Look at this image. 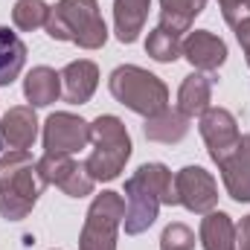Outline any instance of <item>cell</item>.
<instances>
[{
    "label": "cell",
    "mask_w": 250,
    "mask_h": 250,
    "mask_svg": "<svg viewBox=\"0 0 250 250\" xmlns=\"http://www.w3.org/2000/svg\"><path fill=\"white\" fill-rule=\"evenodd\" d=\"M204 9H207V0H160V26L184 35Z\"/></svg>",
    "instance_id": "44dd1931"
},
{
    "label": "cell",
    "mask_w": 250,
    "mask_h": 250,
    "mask_svg": "<svg viewBox=\"0 0 250 250\" xmlns=\"http://www.w3.org/2000/svg\"><path fill=\"white\" fill-rule=\"evenodd\" d=\"M0 148H3V137H0Z\"/></svg>",
    "instance_id": "f1b7e54d"
},
{
    "label": "cell",
    "mask_w": 250,
    "mask_h": 250,
    "mask_svg": "<svg viewBox=\"0 0 250 250\" xmlns=\"http://www.w3.org/2000/svg\"><path fill=\"white\" fill-rule=\"evenodd\" d=\"M146 53H148L154 62L172 64V62L181 59V53H184V41H181L178 32H172V29H166V26L157 23V26L148 32V38H146Z\"/></svg>",
    "instance_id": "7402d4cb"
},
{
    "label": "cell",
    "mask_w": 250,
    "mask_h": 250,
    "mask_svg": "<svg viewBox=\"0 0 250 250\" xmlns=\"http://www.w3.org/2000/svg\"><path fill=\"white\" fill-rule=\"evenodd\" d=\"M0 137L12 151H26L32 148L38 137V117L32 105H15L3 114L0 120Z\"/></svg>",
    "instance_id": "7c38bea8"
},
{
    "label": "cell",
    "mask_w": 250,
    "mask_h": 250,
    "mask_svg": "<svg viewBox=\"0 0 250 250\" xmlns=\"http://www.w3.org/2000/svg\"><path fill=\"white\" fill-rule=\"evenodd\" d=\"M90 143H93V151L90 157L84 160V169L93 181L99 184H108V181H117L120 172L125 169L128 157H131V134L120 117H111V114H102L90 123Z\"/></svg>",
    "instance_id": "3957f363"
},
{
    "label": "cell",
    "mask_w": 250,
    "mask_h": 250,
    "mask_svg": "<svg viewBox=\"0 0 250 250\" xmlns=\"http://www.w3.org/2000/svg\"><path fill=\"white\" fill-rule=\"evenodd\" d=\"M143 134H146V140H151V143L175 146V143H181V140L189 134V117H184L181 111L163 108L160 114H154V117L146 120Z\"/></svg>",
    "instance_id": "ac0fdd59"
},
{
    "label": "cell",
    "mask_w": 250,
    "mask_h": 250,
    "mask_svg": "<svg viewBox=\"0 0 250 250\" xmlns=\"http://www.w3.org/2000/svg\"><path fill=\"white\" fill-rule=\"evenodd\" d=\"M201 245L204 250H236V224L227 212H207L201 221Z\"/></svg>",
    "instance_id": "d6986e66"
},
{
    "label": "cell",
    "mask_w": 250,
    "mask_h": 250,
    "mask_svg": "<svg viewBox=\"0 0 250 250\" xmlns=\"http://www.w3.org/2000/svg\"><path fill=\"white\" fill-rule=\"evenodd\" d=\"M23 96L32 108H47L62 96V73L53 67H32L23 79Z\"/></svg>",
    "instance_id": "9a60e30c"
},
{
    "label": "cell",
    "mask_w": 250,
    "mask_h": 250,
    "mask_svg": "<svg viewBox=\"0 0 250 250\" xmlns=\"http://www.w3.org/2000/svg\"><path fill=\"white\" fill-rule=\"evenodd\" d=\"M151 0H114V32L123 44H134L146 26Z\"/></svg>",
    "instance_id": "e0dca14e"
},
{
    "label": "cell",
    "mask_w": 250,
    "mask_h": 250,
    "mask_svg": "<svg viewBox=\"0 0 250 250\" xmlns=\"http://www.w3.org/2000/svg\"><path fill=\"white\" fill-rule=\"evenodd\" d=\"M111 96L125 105L128 111L140 114V117H154L169 105V87L160 76L137 67V64H123L111 73L108 79Z\"/></svg>",
    "instance_id": "277c9868"
},
{
    "label": "cell",
    "mask_w": 250,
    "mask_h": 250,
    "mask_svg": "<svg viewBox=\"0 0 250 250\" xmlns=\"http://www.w3.org/2000/svg\"><path fill=\"white\" fill-rule=\"evenodd\" d=\"M236 250H250V215H245L236 227Z\"/></svg>",
    "instance_id": "83f0119b"
},
{
    "label": "cell",
    "mask_w": 250,
    "mask_h": 250,
    "mask_svg": "<svg viewBox=\"0 0 250 250\" xmlns=\"http://www.w3.org/2000/svg\"><path fill=\"white\" fill-rule=\"evenodd\" d=\"M209 99H212V76L207 73H189L187 79L181 82V90H178V111L184 117H201L207 108H209Z\"/></svg>",
    "instance_id": "2e32d148"
},
{
    "label": "cell",
    "mask_w": 250,
    "mask_h": 250,
    "mask_svg": "<svg viewBox=\"0 0 250 250\" xmlns=\"http://www.w3.org/2000/svg\"><path fill=\"white\" fill-rule=\"evenodd\" d=\"M218 9H221L224 21L230 26H236L245 18H250V0H218Z\"/></svg>",
    "instance_id": "484cf974"
},
{
    "label": "cell",
    "mask_w": 250,
    "mask_h": 250,
    "mask_svg": "<svg viewBox=\"0 0 250 250\" xmlns=\"http://www.w3.org/2000/svg\"><path fill=\"white\" fill-rule=\"evenodd\" d=\"M44 29L53 41H70L82 50H99L108 41V26L96 0H59Z\"/></svg>",
    "instance_id": "7a4b0ae2"
},
{
    "label": "cell",
    "mask_w": 250,
    "mask_h": 250,
    "mask_svg": "<svg viewBox=\"0 0 250 250\" xmlns=\"http://www.w3.org/2000/svg\"><path fill=\"white\" fill-rule=\"evenodd\" d=\"M198 73H215L221 64L227 62V44L207 32V29H195L189 32L187 41H184V53H181Z\"/></svg>",
    "instance_id": "8fae6325"
},
{
    "label": "cell",
    "mask_w": 250,
    "mask_h": 250,
    "mask_svg": "<svg viewBox=\"0 0 250 250\" xmlns=\"http://www.w3.org/2000/svg\"><path fill=\"white\" fill-rule=\"evenodd\" d=\"M96 84H99V67L87 59L70 62L62 70V93L64 102H70V105L90 102V96L96 93Z\"/></svg>",
    "instance_id": "5bb4252c"
},
{
    "label": "cell",
    "mask_w": 250,
    "mask_h": 250,
    "mask_svg": "<svg viewBox=\"0 0 250 250\" xmlns=\"http://www.w3.org/2000/svg\"><path fill=\"white\" fill-rule=\"evenodd\" d=\"M44 187L47 181L29 151H9L0 157V215L6 221H23L38 204Z\"/></svg>",
    "instance_id": "6da1fadb"
},
{
    "label": "cell",
    "mask_w": 250,
    "mask_h": 250,
    "mask_svg": "<svg viewBox=\"0 0 250 250\" xmlns=\"http://www.w3.org/2000/svg\"><path fill=\"white\" fill-rule=\"evenodd\" d=\"M157 209H160V195L134 172L125 181V233L128 236L146 233L157 221Z\"/></svg>",
    "instance_id": "8992f818"
},
{
    "label": "cell",
    "mask_w": 250,
    "mask_h": 250,
    "mask_svg": "<svg viewBox=\"0 0 250 250\" xmlns=\"http://www.w3.org/2000/svg\"><path fill=\"white\" fill-rule=\"evenodd\" d=\"M160 250H195V233L187 224H169L160 236Z\"/></svg>",
    "instance_id": "d4e9b609"
},
{
    "label": "cell",
    "mask_w": 250,
    "mask_h": 250,
    "mask_svg": "<svg viewBox=\"0 0 250 250\" xmlns=\"http://www.w3.org/2000/svg\"><path fill=\"white\" fill-rule=\"evenodd\" d=\"M175 192H178V204L198 215L212 212L218 204V184L201 166H184L175 175Z\"/></svg>",
    "instance_id": "52a82bcc"
},
{
    "label": "cell",
    "mask_w": 250,
    "mask_h": 250,
    "mask_svg": "<svg viewBox=\"0 0 250 250\" xmlns=\"http://www.w3.org/2000/svg\"><path fill=\"white\" fill-rule=\"evenodd\" d=\"M125 218V198L120 192L105 189L93 198L84 227L79 236V250H117V230Z\"/></svg>",
    "instance_id": "5b68a950"
},
{
    "label": "cell",
    "mask_w": 250,
    "mask_h": 250,
    "mask_svg": "<svg viewBox=\"0 0 250 250\" xmlns=\"http://www.w3.org/2000/svg\"><path fill=\"white\" fill-rule=\"evenodd\" d=\"M201 137L209 148V157L215 163H224L242 143L239 123L227 108H207L201 114Z\"/></svg>",
    "instance_id": "30bf717a"
},
{
    "label": "cell",
    "mask_w": 250,
    "mask_h": 250,
    "mask_svg": "<svg viewBox=\"0 0 250 250\" xmlns=\"http://www.w3.org/2000/svg\"><path fill=\"white\" fill-rule=\"evenodd\" d=\"M26 64V44L9 29L0 26V87H9Z\"/></svg>",
    "instance_id": "ffe728a7"
},
{
    "label": "cell",
    "mask_w": 250,
    "mask_h": 250,
    "mask_svg": "<svg viewBox=\"0 0 250 250\" xmlns=\"http://www.w3.org/2000/svg\"><path fill=\"white\" fill-rule=\"evenodd\" d=\"M137 175L160 195V204L166 207H178V192H175V181H172V172L163 166V163H143L137 169Z\"/></svg>",
    "instance_id": "603a6c76"
},
{
    "label": "cell",
    "mask_w": 250,
    "mask_h": 250,
    "mask_svg": "<svg viewBox=\"0 0 250 250\" xmlns=\"http://www.w3.org/2000/svg\"><path fill=\"white\" fill-rule=\"evenodd\" d=\"M233 29H236V38H239V44L245 50V59H248V67H250V18H245L242 23H236Z\"/></svg>",
    "instance_id": "4316f807"
},
{
    "label": "cell",
    "mask_w": 250,
    "mask_h": 250,
    "mask_svg": "<svg viewBox=\"0 0 250 250\" xmlns=\"http://www.w3.org/2000/svg\"><path fill=\"white\" fill-rule=\"evenodd\" d=\"M38 172L47 184H56L70 198H84L93 192V178L87 175L84 163H76L70 154H44L38 160Z\"/></svg>",
    "instance_id": "ba28073f"
},
{
    "label": "cell",
    "mask_w": 250,
    "mask_h": 250,
    "mask_svg": "<svg viewBox=\"0 0 250 250\" xmlns=\"http://www.w3.org/2000/svg\"><path fill=\"white\" fill-rule=\"evenodd\" d=\"M90 143V123L76 114H50L44 123V154H73Z\"/></svg>",
    "instance_id": "9c48e42d"
},
{
    "label": "cell",
    "mask_w": 250,
    "mask_h": 250,
    "mask_svg": "<svg viewBox=\"0 0 250 250\" xmlns=\"http://www.w3.org/2000/svg\"><path fill=\"white\" fill-rule=\"evenodd\" d=\"M218 172L224 178L227 195L239 204H250V134L242 137L239 148L224 163H218Z\"/></svg>",
    "instance_id": "4fadbf2b"
},
{
    "label": "cell",
    "mask_w": 250,
    "mask_h": 250,
    "mask_svg": "<svg viewBox=\"0 0 250 250\" xmlns=\"http://www.w3.org/2000/svg\"><path fill=\"white\" fill-rule=\"evenodd\" d=\"M47 18H50V6L44 0H18L12 9V23L21 32H35L47 26Z\"/></svg>",
    "instance_id": "cb8c5ba5"
}]
</instances>
